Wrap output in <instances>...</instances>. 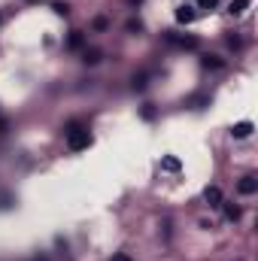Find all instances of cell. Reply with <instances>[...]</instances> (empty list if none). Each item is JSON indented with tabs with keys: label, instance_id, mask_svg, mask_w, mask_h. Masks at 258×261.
<instances>
[{
	"label": "cell",
	"instance_id": "cell-1",
	"mask_svg": "<svg viewBox=\"0 0 258 261\" xmlns=\"http://www.w3.org/2000/svg\"><path fill=\"white\" fill-rule=\"evenodd\" d=\"M64 134H67V146L73 149V152H82V149L91 146V134H88V128L82 122H70L64 128Z\"/></svg>",
	"mask_w": 258,
	"mask_h": 261
},
{
	"label": "cell",
	"instance_id": "cell-2",
	"mask_svg": "<svg viewBox=\"0 0 258 261\" xmlns=\"http://www.w3.org/2000/svg\"><path fill=\"white\" fill-rule=\"evenodd\" d=\"M164 40H167L170 46H179V49H198V46H201L195 36H179V33H173V30H164Z\"/></svg>",
	"mask_w": 258,
	"mask_h": 261
},
{
	"label": "cell",
	"instance_id": "cell-3",
	"mask_svg": "<svg viewBox=\"0 0 258 261\" xmlns=\"http://www.w3.org/2000/svg\"><path fill=\"white\" fill-rule=\"evenodd\" d=\"M204 201H207L210 207H219V204L225 201V195H222V189H219V185H207V189H204Z\"/></svg>",
	"mask_w": 258,
	"mask_h": 261
},
{
	"label": "cell",
	"instance_id": "cell-4",
	"mask_svg": "<svg viewBox=\"0 0 258 261\" xmlns=\"http://www.w3.org/2000/svg\"><path fill=\"white\" fill-rule=\"evenodd\" d=\"M237 192H240V195H246V198H249V195H255V192H258V179H255V176H243V179L237 182Z\"/></svg>",
	"mask_w": 258,
	"mask_h": 261
},
{
	"label": "cell",
	"instance_id": "cell-5",
	"mask_svg": "<svg viewBox=\"0 0 258 261\" xmlns=\"http://www.w3.org/2000/svg\"><path fill=\"white\" fill-rule=\"evenodd\" d=\"M219 207L225 210V219H228V222H237V219L243 216V210H240L237 204H225V201H222V204H219Z\"/></svg>",
	"mask_w": 258,
	"mask_h": 261
},
{
	"label": "cell",
	"instance_id": "cell-6",
	"mask_svg": "<svg viewBox=\"0 0 258 261\" xmlns=\"http://www.w3.org/2000/svg\"><path fill=\"white\" fill-rule=\"evenodd\" d=\"M201 64H204L207 70H222V67H225V61L219 58V55H204V58H201Z\"/></svg>",
	"mask_w": 258,
	"mask_h": 261
},
{
	"label": "cell",
	"instance_id": "cell-7",
	"mask_svg": "<svg viewBox=\"0 0 258 261\" xmlns=\"http://www.w3.org/2000/svg\"><path fill=\"white\" fill-rule=\"evenodd\" d=\"M176 21H179V24L195 21V9H192V6H179V9H176Z\"/></svg>",
	"mask_w": 258,
	"mask_h": 261
},
{
	"label": "cell",
	"instance_id": "cell-8",
	"mask_svg": "<svg viewBox=\"0 0 258 261\" xmlns=\"http://www.w3.org/2000/svg\"><path fill=\"white\" fill-rule=\"evenodd\" d=\"M82 61L94 67V64H100V61H103V52H100V49H85V52H82Z\"/></svg>",
	"mask_w": 258,
	"mask_h": 261
},
{
	"label": "cell",
	"instance_id": "cell-9",
	"mask_svg": "<svg viewBox=\"0 0 258 261\" xmlns=\"http://www.w3.org/2000/svg\"><path fill=\"white\" fill-rule=\"evenodd\" d=\"M231 134H234V137H237V140H246V137H249V134H252V122H237V125H234V131H231Z\"/></svg>",
	"mask_w": 258,
	"mask_h": 261
},
{
	"label": "cell",
	"instance_id": "cell-10",
	"mask_svg": "<svg viewBox=\"0 0 258 261\" xmlns=\"http://www.w3.org/2000/svg\"><path fill=\"white\" fill-rule=\"evenodd\" d=\"M146 85H149V73H134V79H131V88H134V91H143Z\"/></svg>",
	"mask_w": 258,
	"mask_h": 261
},
{
	"label": "cell",
	"instance_id": "cell-11",
	"mask_svg": "<svg viewBox=\"0 0 258 261\" xmlns=\"http://www.w3.org/2000/svg\"><path fill=\"white\" fill-rule=\"evenodd\" d=\"M182 164H179V158H173V155H164L161 158V170H167V173H176Z\"/></svg>",
	"mask_w": 258,
	"mask_h": 261
},
{
	"label": "cell",
	"instance_id": "cell-12",
	"mask_svg": "<svg viewBox=\"0 0 258 261\" xmlns=\"http://www.w3.org/2000/svg\"><path fill=\"white\" fill-rule=\"evenodd\" d=\"M189 106H192V109H204V106H210V94H195V97H189Z\"/></svg>",
	"mask_w": 258,
	"mask_h": 261
},
{
	"label": "cell",
	"instance_id": "cell-13",
	"mask_svg": "<svg viewBox=\"0 0 258 261\" xmlns=\"http://www.w3.org/2000/svg\"><path fill=\"white\" fill-rule=\"evenodd\" d=\"M82 43H85V36H82L79 30H70V40H67V46H70V49H82Z\"/></svg>",
	"mask_w": 258,
	"mask_h": 261
},
{
	"label": "cell",
	"instance_id": "cell-14",
	"mask_svg": "<svg viewBox=\"0 0 258 261\" xmlns=\"http://www.w3.org/2000/svg\"><path fill=\"white\" fill-rule=\"evenodd\" d=\"M249 3H252V0H231V9H228V12H231V15H240V12H246Z\"/></svg>",
	"mask_w": 258,
	"mask_h": 261
},
{
	"label": "cell",
	"instance_id": "cell-15",
	"mask_svg": "<svg viewBox=\"0 0 258 261\" xmlns=\"http://www.w3.org/2000/svg\"><path fill=\"white\" fill-rule=\"evenodd\" d=\"M91 27H94L97 33H103V30H109V18H106V15H94V21H91Z\"/></svg>",
	"mask_w": 258,
	"mask_h": 261
},
{
	"label": "cell",
	"instance_id": "cell-16",
	"mask_svg": "<svg viewBox=\"0 0 258 261\" xmlns=\"http://www.w3.org/2000/svg\"><path fill=\"white\" fill-rule=\"evenodd\" d=\"M125 30H128V33H140V30H143V21H140V18H128V21H125Z\"/></svg>",
	"mask_w": 258,
	"mask_h": 261
},
{
	"label": "cell",
	"instance_id": "cell-17",
	"mask_svg": "<svg viewBox=\"0 0 258 261\" xmlns=\"http://www.w3.org/2000/svg\"><path fill=\"white\" fill-rule=\"evenodd\" d=\"M52 9H55V15H70V3H64V0H58V3H52Z\"/></svg>",
	"mask_w": 258,
	"mask_h": 261
},
{
	"label": "cell",
	"instance_id": "cell-18",
	"mask_svg": "<svg viewBox=\"0 0 258 261\" xmlns=\"http://www.w3.org/2000/svg\"><path fill=\"white\" fill-rule=\"evenodd\" d=\"M140 116H143L146 122H152V119H155V106H152V103H143V109H140Z\"/></svg>",
	"mask_w": 258,
	"mask_h": 261
},
{
	"label": "cell",
	"instance_id": "cell-19",
	"mask_svg": "<svg viewBox=\"0 0 258 261\" xmlns=\"http://www.w3.org/2000/svg\"><path fill=\"white\" fill-rule=\"evenodd\" d=\"M12 204H15V198H12V195H0V210H9Z\"/></svg>",
	"mask_w": 258,
	"mask_h": 261
},
{
	"label": "cell",
	"instance_id": "cell-20",
	"mask_svg": "<svg viewBox=\"0 0 258 261\" xmlns=\"http://www.w3.org/2000/svg\"><path fill=\"white\" fill-rule=\"evenodd\" d=\"M198 6H201V9H216L219 0H198Z\"/></svg>",
	"mask_w": 258,
	"mask_h": 261
},
{
	"label": "cell",
	"instance_id": "cell-21",
	"mask_svg": "<svg viewBox=\"0 0 258 261\" xmlns=\"http://www.w3.org/2000/svg\"><path fill=\"white\" fill-rule=\"evenodd\" d=\"M228 46H231V49H243V40L231 33V36H228Z\"/></svg>",
	"mask_w": 258,
	"mask_h": 261
},
{
	"label": "cell",
	"instance_id": "cell-22",
	"mask_svg": "<svg viewBox=\"0 0 258 261\" xmlns=\"http://www.w3.org/2000/svg\"><path fill=\"white\" fill-rule=\"evenodd\" d=\"M109 261H134V258H131V255H125V252H116L113 258H109Z\"/></svg>",
	"mask_w": 258,
	"mask_h": 261
},
{
	"label": "cell",
	"instance_id": "cell-23",
	"mask_svg": "<svg viewBox=\"0 0 258 261\" xmlns=\"http://www.w3.org/2000/svg\"><path fill=\"white\" fill-rule=\"evenodd\" d=\"M6 131H9V122H6V119H0V134H6Z\"/></svg>",
	"mask_w": 258,
	"mask_h": 261
},
{
	"label": "cell",
	"instance_id": "cell-24",
	"mask_svg": "<svg viewBox=\"0 0 258 261\" xmlns=\"http://www.w3.org/2000/svg\"><path fill=\"white\" fill-rule=\"evenodd\" d=\"M30 261H49V258H46V255H33Z\"/></svg>",
	"mask_w": 258,
	"mask_h": 261
},
{
	"label": "cell",
	"instance_id": "cell-25",
	"mask_svg": "<svg viewBox=\"0 0 258 261\" xmlns=\"http://www.w3.org/2000/svg\"><path fill=\"white\" fill-rule=\"evenodd\" d=\"M128 3H134V6H137V3H143V0H128Z\"/></svg>",
	"mask_w": 258,
	"mask_h": 261
},
{
	"label": "cell",
	"instance_id": "cell-26",
	"mask_svg": "<svg viewBox=\"0 0 258 261\" xmlns=\"http://www.w3.org/2000/svg\"><path fill=\"white\" fill-rule=\"evenodd\" d=\"M0 21H3V18H0Z\"/></svg>",
	"mask_w": 258,
	"mask_h": 261
}]
</instances>
